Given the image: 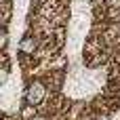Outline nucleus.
<instances>
[{"instance_id": "obj_3", "label": "nucleus", "mask_w": 120, "mask_h": 120, "mask_svg": "<svg viewBox=\"0 0 120 120\" xmlns=\"http://www.w3.org/2000/svg\"><path fill=\"white\" fill-rule=\"evenodd\" d=\"M95 120H110V116H108V114H103V116H97Z\"/></svg>"}, {"instance_id": "obj_1", "label": "nucleus", "mask_w": 120, "mask_h": 120, "mask_svg": "<svg viewBox=\"0 0 120 120\" xmlns=\"http://www.w3.org/2000/svg\"><path fill=\"white\" fill-rule=\"evenodd\" d=\"M44 97H46V84L42 80L30 82L27 89H25V95H23V99H25L27 105H40L44 101Z\"/></svg>"}, {"instance_id": "obj_2", "label": "nucleus", "mask_w": 120, "mask_h": 120, "mask_svg": "<svg viewBox=\"0 0 120 120\" xmlns=\"http://www.w3.org/2000/svg\"><path fill=\"white\" fill-rule=\"evenodd\" d=\"M17 49H19L21 55H34L36 49H38V40H36L34 36H23V38L19 40Z\"/></svg>"}]
</instances>
